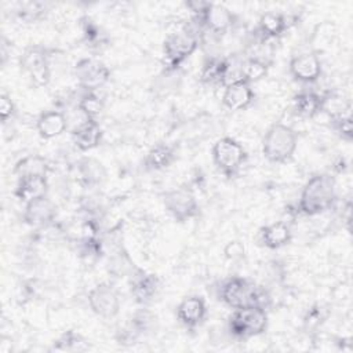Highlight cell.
Masks as SVG:
<instances>
[{
  "instance_id": "17",
  "label": "cell",
  "mask_w": 353,
  "mask_h": 353,
  "mask_svg": "<svg viewBox=\"0 0 353 353\" xmlns=\"http://www.w3.org/2000/svg\"><path fill=\"white\" fill-rule=\"evenodd\" d=\"M76 181L84 189H92L101 186L108 178V170L102 161L91 156H83L77 160Z\"/></svg>"
},
{
  "instance_id": "15",
  "label": "cell",
  "mask_w": 353,
  "mask_h": 353,
  "mask_svg": "<svg viewBox=\"0 0 353 353\" xmlns=\"http://www.w3.org/2000/svg\"><path fill=\"white\" fill-rule=\"evenodd\" d=\"M288 72L295 81L312 84L320 79L323 73V63L317 52H301L290 59Z\"/></svg>"
},
{
  "instance_id": "4",
  "label": "cell",
  "mask_w": 353,
  "mask_h": 353,
  "mask_svg": "<svg viewBox=\"0 0 353 353\" xmlns=\"http://www.w3.org/2000/svg\"><path fill=\"white\" fill-rule=\"evenodd\" d=\"M298 148V132L283 123L272 124L262 137L261 149L263 157L273 164L290 161Z\"/></svg>"
},
{
  "instance_id": "22",
  "label": "cell",
  "mask_w": 353,
  "mask_h": 353,
  "mask_svg": "<svg viewBox=\"0 0 353 353\" xmlns=\"http://www.w3.org/2000/svg\"><path fill=\"white\" fill-rule=\"evenodd\" d=\"M230 61L223 57H208L199 73V80L205 85H226Z\"/></svg>"
},
{
  "instance_id": "36",
  "label": "cell",
  "mask_w": 353,
  "mask_h": 353,
  "mask_svg": "<svg viewBox=\"0 0 353 353\" xmlns=\"http://www.w3.org/2000/svg\"><path fill=\"white\" fill-rule=\"evenodd\" d=\"M17 114V106L10 94H0V120L3 124H7Z\"/></svg>"
},
{
  "instance_id": "3",
  "label": "cell",
  "mask_w": 353,
  "mask_h": 353,
  "mask_svg": "<svg viewBox=\"0 0 353 353\" xmlns=\"http://www.w3.org/2000/svg\"><path fill=\"white\" fill-rule=\"evenodd\" d=\"M194 26H183L181 30L168 33L163 41L165 72H175L200 46L203 28L194 21Z\"/></svg>"
},
{
  "instance_id": "21",
  "label": "cell",
  "mask_w": 353,
  "mask_h": 353,
  "mask_svg": "<svg viewBox=\"0 0 353 353\" xmlns=\"http://www.w3.org/2000/svg\"><path fill=\"white\" fill-rule=\"evenodd\" d=\"M48 176L44 175H26L17 178V185L14 189V196L23 204L47 196L48 194Z\"/></svg>"
},
{
  "instance_id": "28",
  "label": "cell",
  "mask_w": 353,
  "mask_h": 353,
  "mask_svg": "<svg viewBox=\"0 0 353 353\" xmlns=\"http://www.w3.org/2000/svg\"><path fill=\"white\" fill-rule=\"evenodd\" d=\"M270 68V62L262 57L250 55L239 65L241 80L250 83L251 85L259 80H262Z\"/></svg>"
},
{
  "instance_id": "12",
  "label": "cell",
  "mask_w": 353,
  "mask_h": 353,
  "mask_svg": "<svg viewBox=\"0 0 353 353\" xmlns=\"http://www.w3.org/2000/svg\"><path fill=\"white\" fill-rule=\"evenodd\" d=\"M128 287L134 301L141 306H148L160 292L161 280L156 273L146 272L137 266L128 276Z\"/></svg>"
},
{
  "instance_id": "10",
  "label": "cell",
  "mask_w": 353,
  "mask_h": 353,
  "mask_svg": "<svg viewBox=\"0 0 353 353\" xmlns=\"http://www.w3.org/2000/svg\"><path fill=\"white\" fill-rule=\"evenodd\" d=\"M73 76L83 91H98L109 81L110 70L101 59L88 57L74 63Z\"/></svg>"
},
{
  "instance_id": "13",
  "label": "cell",
  "mask_w": 353,
  "mask_h": 353,
  "mask_svg": "<svg viewBox=\"0 0 353 353\" xmlns=\"http://www.w3.org/2000/svg\"><path fill=\"white\" fill-rule=\"evenodd\" d=\"M192 19H194L203 28V30H207L214 36H222L228 33L237 22L236 14L232 12L228 7L211 1L200 18Z\"/></svg>"
},
{
  "instance_id": "31",
  "label": "cell",
  "mask_w": 353,
  "mask_h": 353,
  "mask_svg": "<svg viewBox=\"0 0 353 353\" xmlns=\"http://www.w3.org/2000/svg\"><path fill=\"white\" fill-rule=\"evenodd\" d=\"M80 26H81V36L83 41L91 47V48H102L109 44V37L105 33V30L95 23L90 17H83L80 19Z\"/></svg>"
},
{
  "instance_id": "9",
  "label": "cell",
  "mask_w": 353,
  "mask_h": 353,
  "mask_svg": "<svg viewBox=\"0 0 353 353\" xmlns=\"http://www.w3.org/2000/svg\"><path fill=\"white\" fill-rule=\"evenodd\" d=\"M87 303L91 312L98 317L113 319L120 312L121 298L112 281H101L88 291Z\"/></svg>"
},
{
  "instance_id": "24",
  "label": "cell",
  "mask_w": 353,
  "mask_h": 353,
  "mask_svg": "<svg viewBox=\"0 0 353 353\" xmlns=\"http://www.w3.org/2000/svg\"><path fill=\"white\" fill-rule=\"evenodd\" d=\"M292 240V232L287 222L277 221L259 229V241L269 250H279L288 245Z\"/></svg>"
},
{
  "instance_id": "14",
  "label": "cell",
  "mask_w": 353,
  "mask_h": 353,
  "mask_svg": "<svg viewBox=\"0 0 353 353\" xmlns=\"http://www.w3.org/2000/svg\"><path fill=\"white\" fill-rule=\"evenodd\" d=\"M57 215V205L47 194L26 203L23 207L22 219L30 228L46 229L55 223Z\"/></svg>"
},
{
  "instance_id": "35",
  "label": "cell",
  "mask_w": 353,
  "mask_h": 353,
  "mask_svg": "<svg viewBox=\"0 0 353 353\" xmlns=\"http://www.w3.org/2000/svg\"><path fill=\"white\" fill-rule=\"evenodd\" d=\"M328 317V309L324 305L316 303L310 306L303 317V324L307 330H314L320 327Z\"/></svg>"
},
{
  "instance_id": "18",
  "label": "cell",
  "mask_w": 353,
  "mask_h": 353,
  "mask_svg": "<svg viewBox=\"0 0 353 353\" xmlns=\"http://www.w3.org/2000/svg\"><path fill=\"white\" fill-rule=\"evenodd\" d=\"M255 101V92L250 83L237 80L223 87L222 103L232 112H241L248 109Z\"/></svg>"
},
{
  "instance_id": "23",
  "label": "cell",
  "mask_w": 353,
  "mask_h": 353,
  "mask_svg": "<svg viewBox=\"0 0 353 353\" xmlns=\"http://www.w3.org/2000/svg\"><path fill=\"white\" fill-rule=\"evenodd\" d=\"M36 130L43 139L57 138L68 130V117L59 109L43 112L36 120Z\"/></svg>"
},
{
  "instance_id": "33",
  "label": "cell",
  "mask_w": 353,
  "mask_h": 353,
  "mask_svg": "<svg viewBox=\"0 0 353 353\" xmlns=\"http://www.w3.org/2000/svg\"><path fill=\"white\" fill-rule=\"evenodd\" d=\"M77 109L84 114L85 119L98 120V116L103 112L105 102L97 94V91H83L76 102Z\"/></svg>"
},
{
  "instance_id": "30",
  "label": "cell",
  "mask_w": 353,
  "mask_h": 353,
  "mask_svg": "<svg viewBox=\"0 0 353 353\" xmlns=\"http://www.w3.org/2000/svg\"><path fill=\"white\" fill-rule=\"evenodd\" d=\"M50 11L48 3L44 1H22L18 3L14 15L23 23H36L47 17Z\"/></svg>"
},
{
  "instance_id": "20",
  "label": "cell",
  "mask_w": 353,
  "mask_h": 353,
  "mask_svg": "<svg viewBox=\"0 0 353 353\" xmlns=\"http://www.w3.org/2000/svg\"><path fill=\"white\" fill-rule=\"evenodd\" d=\"M72 142L80 152H88L99 146L102 141V128L98 120L84 119L79 125H76L72 132Z\"/></svg>"
},
{
  "instance_id": "11",
  "label": "cell",
  "mask_w": 353,
  "mask_h": 353,
  "mask_svg": "<svg viewBox=\"0 0 353 353\" xmlns=\"http://www.w3.org/2000/svg\"><path fill=\"white\" fill-rule=\"evenodd\" d=\"M156 323V314L146 306H141L132 313L131 319L116 331V341L123 346L135 345L141 336H145L154 330Z\"/></svg>"
},
{
  "instance_id": "8",
  "label": "cell",
  "mask_w": 353,
  "mask_h": 353,
  "mask_svg": "<svg viewBox=\"0 0 353 353\" xmlns=\"http://www.w3.org/2000/svg\"><path fill=\"white\" fill-rule=\"evenodd\" d=\"M163 204L167 212L176 222L190 221L200 214V204L192 188L181 185L170 189L163 194Z\"/></svg>"
},
{
  "instance_id": "32",
  "label": "cell",
  "mask_w": 353,
  "mask_h": 353,
  "mask_svg": "<svg viewBox=\"0 0 353 353\" xmlns=\"http://www.w3.org/2000/svg\"><path fill=\"white\" fill-rule=\"evenodd\" d=\"M135 268L137 265L132 262L128 252L121 245L113 250L108 263V270L110 274H113L114 277H124V276L128 277Z\"/></svg>"
},
{
  "instance_id": "26",
  "label": "cell",
  "mask_w": 353,
  "mask_h": 353,
  "mask_svg": "<svg viewBox=\"0 0 353 353\" xmlns=\"http://www.w3.org/2000/svg\"><path fill=\"white\" fill-rule=\"evenodd\" d=\"M324 95L316 91H301L292 97V109L295 114L303 119H313L324 110Z\"/></svg>"
},
{
  "instance_id": "25",
  "label": "cell",
  "mask_w": 353,
  "mask_h": 353,
  "mask_svg": "<svg viewBox=\"0 0 353 353\" xmlns=\"http://www.w3.org/2000/svg\"><path fill=\"white\" fill-rule=\"evenodd\" d=\"M175 160V146L165 142H157L146 152L143 157V168L146 171H161L168 168Z\"/></svg>"
},
{
  "instance_id": "6",
  "label": "cell",
  "mask_w": 353,
  "mask_h": 353,
  "mask_svg": "<svg viewBox=\"0 0 353 353\" xmlns=\"http://www.w3.org/2000/svg\"><path fill=\"white\" fill-rule=\"evenodd\" d=\"M211 157L216 170L226 178L232 179L240 174L247 160V152L234 138L222 137L214 142L211 148Z\"/></svg>"
},
{
  "instance_id": "29",
  "label": "cell",
  "mask_w": 353,
  "mask_h": 353,
  "mask_svg": "<svg viewBox=\"0 0 353 353\" xmlns=\"http://www.w3.org/2000/svg\"><path fill=\"white\" fill-rule=\"evenodd\" d=\"M48 171H50V164H48L47 159H44L40 154H28V156L19 159L12 168V174L17 178L26 176V175L47 176Z\"/></svg>"
},
{
  "instance_id": "2",
  "label": "cell",
  "mask_w": 353,
  "mask_h": 353,
  "mask_svg": "<svg viewBox=\"0 0 353 353\" xmlns=\"http://www.w3.org/2000/svg\"><path fill=\"white\" fill-rule=\"evenodd\" d=\"M218 296L230 309H239L250 305L268 309L270 305V295L265 287L240 276H230L225 279L221 283Z\"/></svg>"
},
{
  "instance_id": "27",
  "label": "cell",
  "mask_w": 353,
  "mask_h": 353,
  "mask_svg": "<svg viewBox=\"0 0 353 353\" xmlns=\"http://www.w3.org/2000/svg\"><path fill=\"white\" fill-rule=\"evenodd\" d=\"M90 349V341L76 330H66L51 343L50 352H87Z\"/></svg>"
},
{
  "instance_id": "1",
  "label": "cell",
  "mask_w": 353,
  "mask_h": 353,
  "mask_svg": "<svg viewBox=\"0 0 353 353\" xmlns=\"http://www.w3.org/2000/svg\"><path fill=\"white\" fill-rule=\"evenodd\" d=\"M336 182L331 174L312 175L303 185L296 212L305 216H316L331 210L336 203Z\"/></svg>"
},
{
  "instance_id": "34",
  "label": "cell",
  "mask_w": 353,
  "mask_h": 353,
  "mask_svg": "<svg viewBox=\"0 0 353 353\" xmlns=\"http://www.w3.org/2000/svg\"><path fill=\"white\" fill-rule=\"evenodd\" d=\"M331 127L334 131L346 142H350L353 138V125H352V113L350 106L341 112L331 114Z\"/></svg>"
},
{
  "instance_id": "7",
  "label": "cell",
  "mask_w": 353,
  "mask_h": 353,
  "mask_svg": "<svg viewBox=\"0 0 353 353\" xmlns=\"http://www.w3.org/2000/svg\"><path fill=\"white\" fill-rule=\"evenodd\" d=\"M52 51L47 47L32 44L28 46L21 57L19 66L34 87H44L51 81V57Z\"/></svg>"
},
{
  "instance_id": "37",
  "label": "cell",
  "mask_w": 353,
  "mask_h": 353,
  "mask_svg": "<svg viewBox=\"0 0 353 353\" xmlns=\"http://www.w3.org/2000/svg\"><path fill=\"white\" fill-rule=\"evenodd\" d=\"M228 248H230L232 251H230V252L228 251L226 255H228L229 258H232V259L240 256V255L244 252V248H243V245H241L239 241H230V243L228 244Z\"/></svg>"
},
{
  "instance_id": "19",
  "label": "cell",
  "mask_w": 353,
  "mask_h": 353,
  "mask_svg": "<svg viewBox=\"0 0 353 353\" xmlns=\"http://www.w3.org/2000/svg\"><path fill=\"white\" fill-rule=\"evenodd\" d=\"M296 21L292 15H285L277 11H266L258 21V36L261 40H273L280 37Z\"/></svg>"
},
{
  "instance_id": "16",
  "label": "cell",
  "mask_w": 353,
  "mask_h": 353,
  "mask_svg": "<svg viewBox=\"0 0 353 353\" xmlns=\"http://www.w3.org/2000/svg\"><path fill=\"white\" fill-rule=\"evenodd\" d=\"M176 319L186 330L199 328L207 317V303L200 295L185 296L176 306Z\"/></svg>"
},
{
  "instance_id": "5",
  "label": "cell",
  "mask_w": 353,
  "mask_h": 353,
  "mask_svg": "<svg viewBox=\"0 0 353 353\" xmlns=\"http://www.w3.org/2000/svg\"><path fill=\"white\" fill-rule=\"evenodd\" d=\"M268 312L262 306H244L233 309L228 319V331L236 339H250L262 335L268 328Z\"/></svg>"
}]
</instances>
